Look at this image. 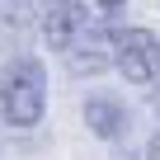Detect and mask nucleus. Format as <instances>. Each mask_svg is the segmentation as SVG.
<instances>
[{"label":"nucleus","mask_w":160,"mask_h":160,"mask_svg":"<svg viewBox=\"0 0 160 160\" xmlns=\"http://www.w3.org/2000/svg\"><path fill=\"white\" fill-rule=\"evenodd\" d=\"M90 24V10H85V0H42V10H38V33L47 38V47H66L80 28Z\"/></svg>","instance_id":"nucleus-4"},{"label":"nucleus","mask_w":160,"mask_h":160,"mask_svg":"<svg viewBox=\"0 0 160 160\" xmlns=\"http://www.w3.org/2000/svg\"><path fill=\"white\" fill-rule=\"evenodd\" d=\"M38 33V10L28 0H0V42L24 52V42Z\"/></svg>","instance_id":"nucleus-5"},{"label":"nucleus","mask_w":160,"mask_h":160,"mask_svg":"<svg viewBox=\"0 0 160 160\" xmlns=\"http://www.w3.org/2000/svg\"><path fill=\"white\" fill-rule=\"evenodd\" d=\"M47 113V71L38 57L14 52L0 66V118L5 127H38Z\"/></svg>","instance_id":"nucleus-1"},{"label":"nucleus","mask_w":160,"mask_h":160,"mask_svg":"<svg viewBox=\"0 0 160 160\" xmlns=\"http://www.w3.org/2000/svg\"><path fill=\"white\" fill-rule=\"evenodd\" d=\"M113 66L127 85L160 80V38L151 28H113Z\"/></svg>","instance_id":"nucleus-2"},{"label":"nucleus","mask_w":160,"mask_h":160,"mask_svg":"<svg viewBox=\"0 0 160 160\" xmlns=\"http://www.w3.org/2000/svg\"><path fill=\"white\" fill-rule=\"evenodd\" d=\"M94 5H99L104 14H118V10H127V0H94Z\"/></svg>","instance_id":"nucleus-7"},{"label":"nucleus","mask_w":160,"mask_h":160,"mask_svg":"<svg viewBox=\"0 0 160 160\" xmlns=\"http://www.w3.org/2000/svg\"><path fill=\"white\" fill-rule=\"evenodd\" d=\"M146 160H160V137L151 141V151H146Z\"/></svg>","instance_id":"nucleus-8"},{"label":"nucleus","mask_w":160,"mask_h":160,"mask_svg":"<svg viewBox=\"0 0 160 160\" xmlns=\"http://www.w3.org/2000/svg\"><path fill=\"white\" fill-rule=\"evenodd\" d=\"M85 127L94 132V137H104V141H118L122 132H127V108L118 104V99H90L85 104Z\"/></svg>","instance_id":"nucleus-6"},{"label":"nucleus","mask_w":160,"mask_h":160,"mask_svg":"<svg viewBox=\"0 0 160 160\" xmlns=\"http://www.w3.org/2000/svg\"><path fill=\"white\" fill-rule=\"evenodd\" d=\"M61 57H66V66H71V75H99V71H108L113 66V28H104V24H85L66 47H61Z\"/></svg>","instance_id":"nucleus-3"}]
</instances>
